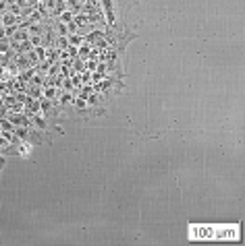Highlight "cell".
I'll list each match as a JSON object with an SVG mask.
<instances>
[{
	"instance_id": "cell-2",
	"label": "cell",
	"mask_w": 245,
	"mask_h": 246,
	"mask_svg": "<svg viewBox=\"0 0 245 246\" xmlns=\"http://www.w3.org/2000/svg\"><path fill=\"white\" fill-rule=\"evenodd\" d=\"M2 23H4V25H15V23H17V17H15V15H7V17L2 19Z\"/></svg>"
},
{
	"instance_id": "cell-3",
	"label": "cell",
	"mask_w": 245,
	"mask_h": 246,
	"mask_svg": "<svg viewBox=\"0 0 245 246\" xmlns=\"http://www.w3.org/2000/svg\"><path fill=\"white\" fill-rule=\"evenodd\" d=\"M60 21H63V23H73V15H71L69 10H67V13H63V15H60Z\"/></svg>"
},
{
	"instance_id": "cell-1",
	"label": "cell",
	"mask_w": 245,
	"mask_h": 246,
	"mask_svg": "<svg viewBox=\"0 0 245 246\" xmlns=\"http://www.w3.org/2000/svg\"><path fill=\"white\" fill-rule=\"evenodd\" d=\"M44 97H46V99H54L56 97V89H52V87L44 89Z\"/></svg>"
},
{
	"instance_id": "cell-4",
	"label": "cell",
	"mask_w": 245,
	"mask_h": 246,
	"mask_svg": "<svg viewBox=\"0 0 245 246\" xmlns=\"http://www.w3.org/2000/svg\"><path fill=\"white\" fill-rule=\"evenodd\" d=\"M75 106H77V108H85L87 103H85V99H83V97H77V99H75Z\"/></svg>"
}]
</instances>
